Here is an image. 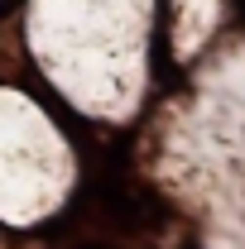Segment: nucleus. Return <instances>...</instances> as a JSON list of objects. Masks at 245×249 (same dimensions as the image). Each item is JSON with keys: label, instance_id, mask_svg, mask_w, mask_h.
I'll use <instances>...</instances> for the list:
<instances>
[]
</instances>
